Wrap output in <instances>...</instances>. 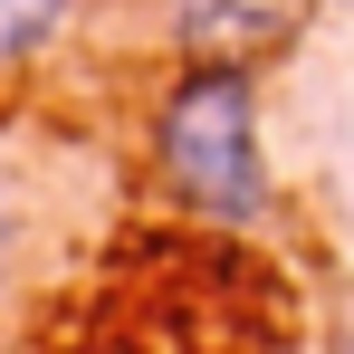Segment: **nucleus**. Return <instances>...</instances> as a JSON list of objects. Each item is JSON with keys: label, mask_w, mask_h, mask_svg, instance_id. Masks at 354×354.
<instances>
[{"label": "nucleus", "mask_w": 354, "mask_h": 354, "mask_svg": "<svg viewBox=\"0 0 354 354\" xmlns=\"http://www.w3.org/2000/svg\"><path fill=\"white\" fill-rule=\"evenodd\" d=\"M58 29H67V0H0V67L39 58Z\"/></svg>", "instance_id": "nucleus-2"}, {"label": "nucleus", "mask_w": 354, "mask_h": 354, "mask_svg": "<svg viewBox=\"0 0 354 354\" xmlns=\"http://www.w3.org/2000/svg\"><path fill=\"white\" fill-rule=\"evenodd\" d=\"M153 153L192 211L211 221H259L268 211V163H259V86L249 67H192L153 106Z\"/></svg>", "instance_id": "nucleus-1"}, {"label": "nucleus", "mask_w": 354, "mask_h": 354, "mask_svg": "<svg viewBox=\"0 0 354 354\" xmlns=\"http://www.w3.org/2000/svg\"><path fill=\"white\" fill-rule=\"evenodd\" d=\"M0 249H10V211H0Z\"/></svg>", "instance_id": "nucleus-3"}]
</instances>
